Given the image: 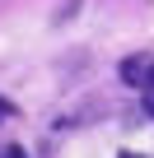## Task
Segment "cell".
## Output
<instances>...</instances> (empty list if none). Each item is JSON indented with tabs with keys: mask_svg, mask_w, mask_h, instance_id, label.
<instances>
[{
	"mask_svg": "<svg viewBox=\"0 0 154 158\" xmlns=\"http://www.w3.org/2000/svg\"><path fill=\"white\" fill-rule=\"evenodd\" d=\"M145 112H149V116H154V98H145Z\"/></svg>",
	"mask_w": 154,
	"mask_h": 158,
	"instance_id": "cell-2",
	"label": "cell"
},
{
	"mask_svg": "<svg viewBox=\"0 0 154 158\" xmlns=\"http://www.w3.org/2000/svg\"><path fill=\"white\" fill-rule=\"evenodd\" d=\"M14 116V102H5V98H0V121H10Z\"/></svg>",
	"mask_w": 154,
	"mask_h": 158,
	"instance_id": "cell-1",
	"label": "cell"
},
{
	"mask_svg": "<svg viewBox=\"0 0 154 158\" xmlns=\"http://www.w3.org/2000/svg\"><path fill=\"white\" fill-rule=\"evenodd\" d=\"M121 158H145V153H121Z\"/></svg>",
	"mask_w": 154,
	"mask_h": 158,
	"instance_id": "cell-3",
	"label": "cell"
}]
</instances>
